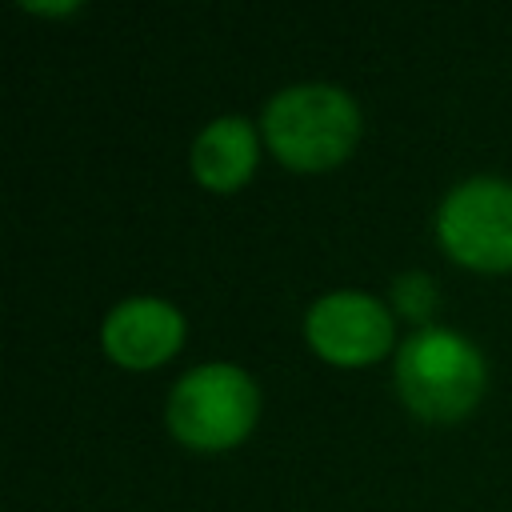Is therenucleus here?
<instances>
[{"instance_id": "nucleus-1", "label": "nucleus", "mask_w": 512, "mask_h": 512, "mask_svg": "<svg viewBox=\"0 0 512 512\" xmlns=\"http://www.w3.org/2000/svg\"><path fill=\"white\" fill-rule=\"evenodd\" d=\"M360 136V112L348 92L332 84H296L264 108V140L296 172L340 164Z\"/></svg>"}, {"instance_id": "nucleus-2", "label": "nucleus", "mask_w": 512, "mask_h": 512, "mask_svg": "<svg viewBox=\"0 0 512 512\" xmlns=\"http://www.w3.org/2000/svg\"><path fill=\"white\" fill-rule=\"evenodd\" d=\"M396 384L416 416L460 420L484 392V360L464 336L448 328H424L404 340L396 356Z\"/></svg>"}, {"instance_id": "nucleus-3", "label": "nucleus", "mask_w": 512, "mask_h": 512, "mask_svg": "<svg viewBox=\"0 0 512 512\" xmlns=\"http://www.w3.org/2000/svg\"><path fill=\"white\" fill-rule=\"evenodd\" d=\"M260 412V396L248 372L236 364L192 368L168 396V428L180 444L200 452H220L240 444Z\"/></svg>"}, {"instance_id": "nucleus-4", "label": "nucleus", "mask_w": 512, "mask_h": 512, "mask_svg": "<svg viewBox=\"0 0 512 512\" xmlns=\"http://www.w3.org/2000/svg\"><path fill=\"white\" fill-rule=\"evenodd\" d=\"M436 236L468 268L508 272L512 268V184L476 176L448 192L436 212Z\"/></svg>"}, {"instance_id": "nucleus-5", "label": "nucleus", "mask_w": 512, "mask_h": 512, "mask_svg": "<svg viewBox=\"0 0 512 512\" xmlns=\"http://www.w3.org/2000/svg\"><path fill=\"white\" fill-rule=\"evenodd\" d=\"M308 344L332 364H372L392 344V320L376 296L332 292L308 308Z\"/></svg>"}, {"instance_id": "nucleus-6", "label": "nucleus", "mask_w": 512, "mask_h": 512, "mask_svg": "<svg viewBox=\"0 0 512 512\" xmlns=\"http://www.w3.org/2000/svg\"><path fill=\"white\" fill-rule=\"evenodd\" d=\"M184 340V320L172 304L140 296L124 300L104 320V352L124 368H156Z\"/></svg>"}, {"instance_id": "nucleus-7", "label": "nucleus", "mask_w": 512, "mask_h": 512, "mask_svg": "<svg viewBox=\"0 0 512 512\" xmlns=\"http://www.w3.org/2000/svg\"><path fill=\"white\" fill-rule=\"evenodd\" d=\"M256 168V132L240 116L212 120L192 144V172L212 192L240 188Z\"/></svg>"}]
</instances>
